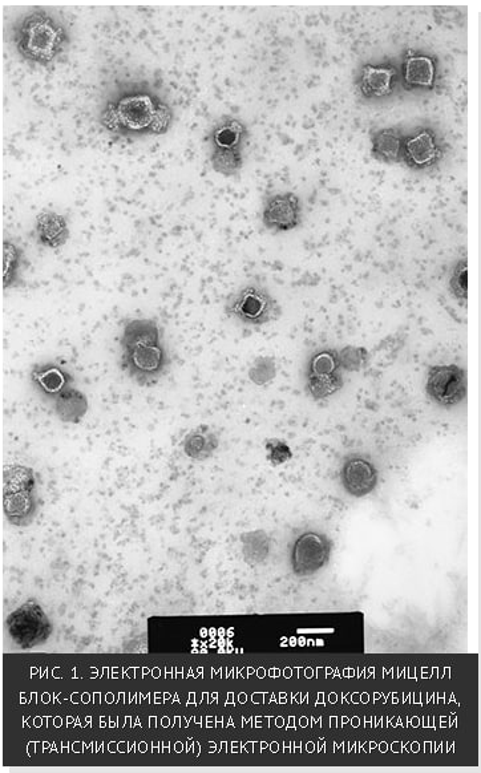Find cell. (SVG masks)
Here are the masks:
<instances>
[{
  "mask_svg": "<svg viewBox=\"0 0 481 773\" xmlns=\"http://www.w3.org/2000/svg\"><path fill=\"white\" fill-rule=\"evenodd\" d=\"M6 626L12 642L23 650L44 645L52 634L50 618L35 600H28L12 611Z\"/></svg>",
  "mask_w": 481,
  "mask_h": 773,
  "instance_id": "6",
  "label": "cell"
},
{
  "mask_svg": "<svg viewBox=\"0 0 481 773\" xmlns=\"http://www.w3.org/2000/svg\"><path fill=\"white\" fill-rule=\"evenodd\" d=\"M428 399L440 408H454L467 398V372L456 364L428 368Z\"/></svg>",
  "mask_w": 481,
  "mask_h": 773,
  "instance_id": "10",
  "label": "cell"
},
{
  "mask_svg": "<svg viewBox=\"0 0 481 773\" xmlns=\"http://www.w3.org/2000/svg\"><path fill=\"white\" fill-rule=\"evenodd\" d=\"M276 375L277 364L273 356H258L249 368V378L258 387L268 386Z\"/></svg>",
  "mask_w": 481,
  "mask_h": 773,
  "instance_id": "26",
  "label": "cell"
},
{
  "mask_svg": "<svg viewBox=\"0 0 481 773\" xmlns=\"http://www.w3.org/2000/svg\"><path fill=\"white\" fill-rule=\"evenodd\" d=\"M36 244L44 249L58 250L66 246L71 237L66 216L55 210H43L35 220Z\"/></svg>",
  "mask_w": 481,
  "mask_h": 773,
  "instance_id": "17",
  "label": "cell"
},
{
  "mask_svg": "<svg viewBox=\"0 0 481 773\" xmlns=\"http://www.w3.org/2000/svg\"><path fill=\"white\" fill-rule=\"evenodd\" d=\"M248 125L236 116L224 115L212 125L205 137L210 149H242L250 139Z\"/></svg>",
  "mask_w": 481,
  "mask_h": 773,
  "instance_id": "16",
  "label": "cell"
},
{
  "mask_svg": "<svg viewBox=\"0 0 481 773\" xmlns=\"http://www.w3.org/2000/svg\"><path fill=\"white\" fill-rule=\"evenodd\" d=\"M97 123L115 139L139 140L167 135L175 109L156 79L121 78L103 89Z\"/></svg>",
  "mask_w": 481,
  "mask_h": 773,
  "instance_id": "1",
  "label": "cell"
},
{
  "mask_svg": "<svg viewBox=\"0 0 481 773\" xmlns=\"http://www.w3.org/2000/svg\"><path fill=\"white\" fill-rule=\"evenodd\" d=\"M3 513L16 528H27L38 517L42 500L39 491L3 493Z\"/></svg>",
  "mask_w": 481,
  "mask_h": 773,
  "instance_id": "19",
  "label": "cell"
},
{
  "mask_svg": "<svg viewBox=\"0 0 481 773\" xmlns=\"http://www.w3.org/2000/svg\"><path fill=\"white\" fill-rule=\"evenodd\" d=\"M121 371L139 387H153L168 374L171 354L155 318H125L119 337Z\"/></svg>",
  "mask_w": 481,
  "mask_h": 773,
  "instance_id": "3",
  "label": "cell"
},
{
  "mask_svg": "<svg viewBox=\"0 0 481 773\" xmlns=\"http://www.w3.org/2000/svg\"><path fill=\"white\" fill-rule=\"evenodd\" d=\"M210 167L224 177L237 176L244 168V151L242 149H210Z\"/></svg>",
  "mask_w": 481,
  "mask_h": 773,
  "instance_id": "23",
  "label": "cell"
},
{
  "mask_svg": "<svg viewBox=\"0 0 481 773\" xmlns=\"http://www.w3.org/2000/svg\"><path fill=\"white\" fill-rule=\"evenodd\" d=\"M438 79V59L424 52L408 50L400 64V87L407 92L432 91Z\"/></svg>",
  "mask_w": 481,
  "mask_h": 773,
  "instance_id": "12",
  "label": "cell"
},
{
  "mask_svg": "<svg viewBox=\"0 0 481 773\" xmlns=\"http://www.w3.org/2000/svg\"><path fill=\"white\" fill-rule=\"evenodd\" d=\"M331 542L325 534L307 532L295 540L291 550V568L295 576L310 577L325 568L330 560Z\"/></svg>",
  "mask_w": 481,
  "mask_h": 773,
  "instance_id": "11",
  "label": "cell"
},
{
  "mask_svg": "<svg viewBox=\"0 0 481 773\" xmlns=\"http://www.w3.org/2000/svg\"><path fill=\"white\" fill-rule=\"evenodd\" d=\"M339 352L323 348L315 351L305 368V391L315 402L337 394L345 384Z\"/></svg>",
  "mask_w": 481,
  "mask_h": 773,
  "instance_id": "7",
  "label": "cell"
},
{
  "mask_svg": "<svg viewBox=\"0 0 481 773\" xmlns=\"http://www.w3.org/2000/svg\"><path fill=\"white\" fill-rule=\"evenodd\" d=\"M48 404H50L56 419L63 424L82 423V420L88 414V410H90V402H88L87 395L75 386L68 387L63 392H60Z\"/></svg>",
  "mask_w": 481,
  "mask_h": 773,
  "instance_id": "20",
  "label": "cell"
},
{
  "mask_svg": "<svg viewBox=\"0 0 481 773\" xmlns=\"http://www.w3.org/2000/svg\"><path fill=\"white\" fill-rule=\"evenodd\" d=\"M341 481L347 495L361 499L369 496L378 487L379 472L373 461L354 453L343 461Z\"/></svg>",
  "mask_w": 481,
  "mask_h": 773,
  "instance_id": "13",
  "label": "cell"
},
{
  "mask_svg": "<svg viewBox=\"0 0 481 773\" xmlns=\"http://www.w3.org/2000/svg\"><path fill=\"white\" fill-rule=\"evenodd\" d=\"M399 84L398 68L391 63H365L354 72L355 95L361 103L371 105L390 100Z\"/></svg>",
  "mask_w": 481,
  "mask_h": 773,
  "instance_id": "8",
  "label": "cell"
},
{
  "mask_svg": "<svg viewBox=\"0 0 481 773\" xmlns=\"http://www.w3.org/2000/svg\"><path fill=\"white\" fill-rule=\"evenodd\" d=\"M262 225L272 234L288 233L303 225V204L297 193L289 190L268 192L262 200Z\"/></svg>",
  "mask_w": 481,
  "mask_h": 773,
  "instance_id": "9",
  "label": "cell"
},
{
  "mask_svg": "<svg viewBox=\"0 0 481 773\" xmlns=\"http://www.w3.org/2000/svg\"><path fill=\"white\" fill-rule=\"evenodd\" d=\"M266 457L273 467H280L282 464L288 463L293 459V451L289 447L286 441L272 437V439L265 440Z\"/></svg>",
  "mask_w": 481,
  "mask_h": 773,
  "instance_id": "27",
  "label": "cell"
},
{
  "mask_svg": "<svg viewBox=\"0 0 481 773\" xmlns=\"http://www.w3.org/2000/svg\"><path fill=\"white\" fill-rule=\"evenodd\" d=\"M226 317L244 327H262L277 322L282 307L261 282L252 281L233 291L226 299Z\"/></svg>",
  "mask_w": 481,
  "mask_h": 773,
  "instance_id": "4",
  "label": "cell"
},
{
  "mask_svg": "<svg viewBox=\"0 0 481 773\" xmlns=\"http://www.w3.org/2000/svg\"><path fill=\"white\" fill-rule=\"evenodd\" d=\"M450 144L434 125H416L404 133L402 164L412 172L436 171L446 160Z\"/></svg>",
  "mask_w": 481,
  "mask_h": 773,
  "instance_id": "5",
  "label": "cell"
},
{
  "mask_svg": "<svg viewBox=\"0 0 481 773\" xmlns=\"http://www.w3.org/2000/svg\"><path fill=\"white\" fill-rule=\"evenodd\" d=\"M38 473L26 465L10 464L3 469V493L38 491Z\"/></svg>",
  "mask_w": 481,
  "mask_h": 773,
  "instance_id": "22",
  "label": "cell"
},
{
  "mask_svg": "<svg viewBox=\"0 0 481 773\" xmlns=\"http://www.w3.org/2000/svg\"><path fill=\"white\" fill-rule=\"evenodd\" d=\"M448 289L452 297L460 303H466L468 299V262L466 258H460L452 266Z\"/></svg>",
  "mask_w": 481,
  "mask_h": 773,
  "instance_id": "25",
  "label": "cell"
},
{
  "mask_svg": "<svg viewBox=\"0 0 481 773\" xmlns=\"http://www.w3.org/2000/svg\"><path fill=\"white\" fill-rule=\"evenodd\" d=\"M30 382L40 398L47 403L66 388L75 386L74 374L55 362L34 364L30 371Z\"/></svg>",
  "mask_w": 481,
  "mask_h": 773,
  "instance_id": "14",
  "label": "cell"
},
{
  "mask_svg": "<svg viewBox=\"0 0 481 773\" xmlns=\"http://www.w3.org/2000/svg\"><path fill=\"white\" fill-rule=\"evenodd\" d=\"M371 156L383 164H402L404 132L400 125L374 127L369 132Z\"/></svg>",
  "mask_w": 481,
  "mask_h": 773,
  "instance_id": "18",
  "label": "cell"
},
{
  "mask_svg": "<svg viewBox=\"0 0 481 773\" xmlns=\"http://www.w3.org/2000/svg\"><path fill=\"white\" fill-rule=\"evenodd\" d=\"M220 448V436L208 424H200L188 432L183 440L185 456L194 461H205Z\"/></svg>",
  "mask_w": 481,
  "mask_h": 773,
  "instance_id": "21",
  "label": "cell"
},
{
  "mask_svg": "<svg viewBox=\"0 0 481 773\" xmlns=\"http://www.w3.org/2000/svg\"><path fill=\"white\" fill-rule=\"evenodd\" d=\"M242 544V554L249 565H260L265 562L270 554L272 541L264 530H254L242 534L240 537Z\"/></svg>",
  "mask_w": 481,
  "mask_h": 773,
  "instance_id": "24",
  "label": "cell"
},
{
  "mask_svg": "<svg viewBox=\"0 0 481 773\" xmlns=\"http://www.w3.org/2000/svg\"><path fill=\"white\" fill-rule=\"evenodd\" d=\"M30 262L26 249L15 238L6 237L2 244V289L22 290L26 287V275Z\"/></svg>",
  "mask_w": 481,
  "mask_h": 773,
  "instance_id": "15",
  "label": "cell"
},
{
  "mask_svg": "<svg viewBox=\"0 0 481 773\" xmlns=\"http://www.w3.org/2000/svg\"><path fill=\"white\" fill-rule=\"evenodd\" d=\"M8 40L22 62L32 68L51 70L70 52L74 35L62 12L32 6L11 23Z\"/></svg>",
  "mask_w": 481,
  "mask_h": 773,
  "instance_id": "2",
  "label": "cell"
}]
</instances>
